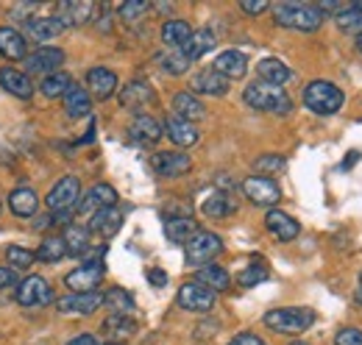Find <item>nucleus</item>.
<instances>
[{
  "label": "nucleus",
  "mask_w": 362,
  "mask_h": 345,
  "mask_svg": "<svg viewBox=\"0 0 362 345\" xmlns=\"http://www.w3.org/2000/svg\"><path fill=\"white\" fill-rule=\"evenodd\" d=\"M273 17L281 28H293V31H304V34L317 31L326 20L315 3H276Z\"/></svg>",
  "instance_id": "1"
},
{
  "label": "nucleus",
  "mask_w": 362,
  "mask_h": 345,
  "mask_svg": "<svg viewBox=\"0 0 362 345\" xmlns=\"http://www.w3.org/2000/svg\"><path fill=\"white\" fill-rule=\"evenodd\" d=\"M265 326L276 332V334H304L313 323H315V312L307 309V306H279V309H271L265 312Z\"/></svg>",
  "instance_id": "2"
},
{
  "label": "nucleus",
  "mask_w": 362,
  "mask_h": 345,
  "mask_svg": "<svg viewBox=\"0 0 362 345\" xmlns=\"http://www.w3.org/2000/svg\"><path fill=\"white\" fill-rule=\"evenodd\" d=\"M243 100H245L251 109H257V112H271V115H290V112H293L290 95H287L281 86L262 84V81H254V84L245 86Z\"/></svg>",
  "instance_id": "3"
},
{
  "label": "nucleus",
  "mask_w": 362,
  "mask_h": 345,
  "mask_svg": "<svg viewBox=\"0 0 362 345\" xmlns=\"http://www.w3.org/2000/svg\"><path fill=\"white\" fill-rule=\"evenodd\" d=\"M343 92L332 81H310L304 86V106L317 117H332L343 109Z\"/></svg>",
  "instance_id": "4"
},
{
  "label": "nucleus",
  "mask_w": 362,
  "mask_h": 345,
  "mask_svg": "<svg viewBox=\"0 0 362 345\" xmlns=\"http://www.w3.org/2000/svg\"><path fill=\"white\" fill-rule=\"evenodd\" d=\"M223 254V240L212 231H195L187 242H184V262L189 267H204V264H212V259Z\"/></svg>",
  "instance_id": "5"
},
{
  "label": "nucleus",
  "mask_w": 362,
  "mask_h": 345,
  "mask_svg": "<svg viewBox=\"0 0 362 345\" xmlns=\"http://www.w3.org/2000/svg\"><path fill=\"white\" fill-rule=\"evenodd\" d=\"M78 198H81V181H78V175H62V178L50 187L45 204L50 212L67 215V212H76Z\"/></svg>",
  "instance_id": "6"
},
{
  "label": "nucleus",
  "mask_w": 362,
  "mask_h": 345,
  "mask_svg": "<svg viewBox=\"0 0 362 345\" xmlns=\"http://www.w3.org/2000/svg\"><path fill=\"white\" fill-rule=\"evenodd\" d=\"M243 195L254 204V206H262V209H273L279 201H281V189L273 178L265 175H248L243 184H240Z\"/></svg>",
  "instance_id": "7"
},
{
  "label": "nucleus",
  "mask_w": 362,
  "mask_h": 345,
  "mask_svg": "<svg viewBox=\"0 0 362 345\" xmlns=\"http://www.w3.org/2000/svg\"><path fill=\"white\" fill-rule=\"evenodd\" d=\"M103 276H106L103 262L100 259H92V262L78 264L76 270H70L64 276V287H70V293H98Z\"/></svg>",
  "instance_id": "8"
},
{
  "label": "nucleus",
  "mask_w": 362,
  "mask_h": 345,
  "mask_svg": "<svg viewBox=\"0 0 362 345\" xmlns=\"http://www.w3.org/2000/svg\"><path fill=\"white\" fill-rule=\"evenodd\" d=\"M14 298L20 306H47V303H53V287L47 284V279L42 276H25L20 284H17V290H14Z\"/></svg>",
  "instance_id": "9"
},
{
  "label": "nucleus",
  "mask_w": 362,
  "mask_h": 345,
  "mask_svg": "<svg viewBox=\"0 0 362 345\" xmlns=\"http://www.w3.org/2000/svg\"><path fill=\"white\" fill-rule=\"evenodd\" d=\"M176 301H179V306L181 309H187V312L206 315V312H212V309H215L218 296H215L212 290H206L204 284H198V281H184V284L179 287Z\"/></svg>",
  "instance_id": "10"
},
{
  "label": "nucleus",
  "mask_w": 362,
  "mask_h": 345,
  "mask_svg": "<svg viewBox=\"0 0 362 345\" xmlns=\"http://www.w3.org/2000/svg\"><path fill=\"white\" fill-rule=\"evenodd\" d=\"M62 64H64V50L50 45H40L34 53L25 56V67L31 76H53L62 70Z\"/></svg>",
  "instance_id": "11"
},
{
  "label": "nucleus",
  "mask_w": 362,
  "mask_h": 345,
  "mask_svg": "<svg viewBox=\"0 0 362 345\" xmlns=\"http://www.w3.org/2000/svg\"><path fill=\"white\" fill-rule=\"evenodd\" d=\"M156 103V92L148 81H129V84L120 89V106L136 112V115H145L148 106Z\"/></svg>",
  "instance_id": "12"
},
{
  "label": "nucleus",
  "mask_w": 362,
  "mask_h": 345,
  "mask_svg": "<svg viewBox=\"0 0 362 345\" xmlns=\"http://www.w3.org/2000/svg\"><path fill=\"white\" fill-rule=\"evenodd\" d=\"M189 168H192V159L179 151H159L151 156V170L162 178H179L184 172H189Z\"/></svg>",
  "instance_id": "13"
},
{
  "label": "nucleus",
  "mask_w": 362,
  "mask_h": 345,
  "mask_svg": "<svg viewBox=\"0 0 362 345\" xmlns=\"http://www.w3.org/2000/svg\"><path fill=\"white\" fill-rule=\"evenodd\" d=\"M56 312L62 315H95L100 306H103V296L100 293H70V296H62L56 298Z\"/></svg>",
  "instance_id": "14"
},
{
  "label": "nucleus",
  "mask_w": 362,
  "mask_h": 345,
  "mask_svg": "<svg viewBox=\"0 0 362 345\" xmlns=\"http://www.w3.org/2000/svg\"><path fill=\"white\" fill-rule=\"evenodd\" d=\"M120 226H123V212L117 206H106V209L92 212L87 231L95 234V237H100V240H109V237H115L120 231Z\"/></svg>",
  "instance_id": "15"
},
{
  "label": "nucleus",
  "mask_w": 362,
  "mask_h": 345,
  "mask_svg": "<svg viewBox=\"0 0 362 345\" xmlns=\"http://www.w3.org/2000/svg\"><path fill=\"white\" fill-rule=\"evenodd\" d=\"M95 3L92 0H64L56 6V17L62 20V25H87L95 14Z\"/></svg>",
  "instance_id": "16"
},
{
  "label": "nucleus",
  "mask_w": 362,
  "mask_h": 345,
  "mask_svg": "<svg viewBox=\"0 0 362 345\" xmlns=\"http://www.w3.org/2000/svg\"><path fill=\"white\" fill-rule=\"evenodd\" d=\"M106 206H117V189L109 187V184H95L90 192L78 201L76 212L78 215H87V212H98V209H106Z\"/></svg>",
  "instance_id": "17"
},
{
  "label": "nucleus",
  "mask_w": 362,
  "mask_h": 345,
  "mask_svg": "<svg viewBox=\"0 0 362 345\" xmlns=\"http://www.w3.org/2000/svg\"><path fill=\"white\" fill-rule=\"evenodd\" d=\"M265 228L271 231L279 242H293V240L301 234L298 220H293L287 212H279V209H268V215H265Z\"/></svg>",
  "instance_id": "18"
},
{
  "label": "nucleus",
  "mask_w": 362,
  "mask_h": 345,
  "mask_svg": "<svg viewBox=\"0 0 362 345\" xmlns=\"http://www.w3.org/2000/svg\"><path fill=\"white\" fill-rule=\"evenodd\" d=\"M0 56L8 62H23L28 56V40L11 25H0Z\"/></svg>",
  "instance_id": "19"
},
{
  "label": "nucleus",
  "mask_w": 362,
  "mask_h": 345,
  "mask_svg": "<svg viewBox=\"0 0 362 345\" xmlns=\"http://www.w3.org/2000/svg\"><path fill=\"white\" fill-rule=\"evenodd\" d=\"M0 86H3L8 95L20 98V100L34 98V89H37L28 73H20V70H14V67H0Z\"/></svg>",
  "instance_id": "20"
},
{
  "label": "nucleus",
  "mask_w": 362,
  "mask_h": 345,
  "mask_svg": "<svg viewBox=\"0 0 362 345\" xmlns=\"http://www.w3.org/2000/svg\"><path fill=\"white\" fill-rule=\"evenodd\" d=\"M117 76L109 67H92L87 73V92L95 95L98 100H109L117 92Z\"/></svg>",
  "instance_id": "21"
},
{
  "label": "nucleus",
  "mask_w": 362,
  "mask_h": 345,
  "mask_svg": "<svg viewBox=\"0 0 362 345\" xmlns=\"http://www.w3.org/2000/svg\"><path fill=\"white\" fill-rule=\"evenodd\" d=\"M189 89H192V95H212V98H221V95L228 92V81L221 73H215L212 67H206V70H201V73L192 76Z\"/></svg>",
  "instance_id": "22"
},
{
  "label": "nucleus",
  "mask_w": 362,
  "mask_h": 345,
  "mask_svg": "<svg viewBox=\"0 0 362 345\" xmlns=\"http://www.w3.org/2000/svg\"><path fill=\"white\" fill-rule=\"evenodd\" d=\"M162 129L168 134V139H170L173 145H179V148H192V145L201 139L195 123H187V120H181L176 115H170V117L162 123Z\"/></svg>",
  "instance_id": "23"
},
{
  "label": "nucleus",
  "mask_w": 362,
  "mask_h": 345,
  "mask_svg": "<svg viewBox=\"0 0 362 345\" xmlns=\"http://www.w3.org/2000/svg\"><path fill=\"white\" fill-rule=\"evenodd\" d=\"M212 70L221 73L226 81H234V78H243V76L248 73V59H245V53H240V50H223V53L215 59Z\"/></svg>",
  "instance_id": "24"
},
{
  "label": "nucleus",
  "mask_w": 362,
  "mask_h": 345,
  "mask_svg": "<svg viewBox=\"0 0 362 345\" xmlns=\"http://www.w3.org/2000/svg\"><path fill=\"white\" fill-rule=\"evenodd\" d=\"M8 209L17 217H34L40 212V195L34 187H17L8 195Z\"/></svg>",
  "instance_id": "25"
},
{
  "label": "nucleus",
  "mask_w": 362,
  "mask_h": 345,
  "mask_svg": "<svg viewBox=\"0 0 362 345\" xmlns=\"http://www.w3.org/2000/svg\"><path fill=\"white\" fill-rule=\"evenodd\" d=\"M62 31H64V25H62L59 17H28V20H25V34H28L34 42H50V40H56Z\"/></svg>",
  "instance_id": "26"
},
{
  "label": "nucleus",
  "mask_w": 362,
  "mask_h": 345,
  "mask_svg": "<svg viewBox=\"0 0 362 345\" xmlns=\"http://www.w3.org/2000/svg\"><path fill=\"white\" fill-rule=\"evenodd\" d=\"M129 131H132V139L139 142V145H156V142L165 136L162 123H159L156 117H151V115H136Z\"/></svg>",
  "instance_id": "27"
},
{
  "label": "nucleus",
  "mask_w": 362,
  "mask_h": 345,
  "mask_svg": "<svg viewBox=\"0 0 362 345\" xmlns=\"http://www.w3.org/2000/svg\"><path fill=\"white\" fill-rule=\"evenodd\" d=\"M192 281L204 284V287L212 290L215 296H218V293H226L228 287H231V276H228L226 267H221V264H204V267H198Z\"/></svg>",
  "instance_id": "28"
},
{
  "label": "nucleus",
  "mask_w": 362,
  "mask_h": 345,
  "mask_svg": "<svg viewBox=\"0 0 362 345\" xmlns=\"http://www.w3.org/2000/svg\"><path fill=\"white\" fill-rule=\"evenodd\" d=\"M173 115L187 120V123H195V120H204L206 117V106L192 95V92H179L173 95Z\"/></svg>",
  "instance_id": "29"
},
{
  "label": "nucleus",
  "mask_w": 362,
  "mask_h": 345,
  "mask_svg": "<svg viewBox=\"0 0 362 345\" xmlns=\"http://www.w3.org/2000/svg\"><path fill=\"white\" fill-rule=\"evenodd\" d=\"M218 45L215 40V34L209 31V28H201V31H192V37H189V42L181 47V53L187 56V62L192 64V62H198V59H204L212 47Z\"/></svg>",
  "instance_id": "30"
},
{
  "label": "nucleus",
  "mask_w": 362,
  "mask_h": 345,
  "mask_svg": "<svg viewBox=\"0 0 362 345\" xmlns=\"http://www.w3.org/2000/svg\"><path fill=\"white\" fill-rule=\"evenodd\" d=\"M195 231H198V226H195L192 215H168L165 217V234H168L170 242L184 245Z\"/></svg>",
  "instance_id": "31"
},
{
  "label": "nucleus",
  "mask_w": 362,
  "mask_h": 345,
  "mask_svg": "<svg viewBox=\"0 0 362 345\" xmlns=\"http://www.w3.org/2000/svg\"><path fill=\"white\" fill-rule=\"evenodd\" d=\"M257 73H259L262 84H271V86H284L293 78L290 67H287L281 59H262V62L257 64Z\"/></svg>",
  "instance_id": "32"
},
{
  "label": "nucleus",
  "mask_w": 362,
  "mask_h": 345,
  "mask_svg": "<svg viewBox=\"0 0 362 345\" xmlns=\"http://www.w3.org/2000/svg\"><path fill=\"white\" fill-rule=\"evenodd\" d=\"M103 332L112 337V343H123L136 334V320L132 315H109L103 320Z\"/></svg>",
  "instance_id": "33"
},
{
  "label": "nucleus",
  "mask_w": 362,
  "mask_h": 345,
  "mask_svg": "<svg viewBox=\"0 0 362 345\" xmlns=\"http://www.w3.org/2000/svg\"><path fill=\"white\" fill-rule=\"evenodd\" d=\"M62 240H64V245H67V257H84V254H90V248H92L90 231H87L84 226H73V223H67Z\"/></svg>",
  "instance_id": "34"
},
{
  "label": "nucleus",
  "mask_w": 362,
  "mask_h": 345,
  "mask_svg": "<svg viewBox=\"0 0 362 345\" xmlns=\"http://www.w3.org/2000/svg\"><path fill=\"white\" fill-rule=\"evenodd\" d=\"M201 212L206 217H212V220H223V217L234 215L237 212V204H234V198L223 192V189H218V192H212L206 201H204V206H201Z\"/></svg>",
  "instance_id": "35"
},
{
  "label": "nucleus",
  "mask_w": 362,
  "mask_h": 345,
  "mask_svg": "<svg viewBox=\"0 0 362 345\" xmlns=\"http://www.w3.org/2000/svg\"><path fill=\"white\" fill-rule=\"evenodd\" d=\"M189 37H192V28L187 20H168L162 25V42L168 45V50H181L189 42Z\"/></svg>",
  "instance_id": "36"
},
{
  "label": "nucleus",
  "mask_w": 362,
  "mask_h": 345,
  "mask_svg": "<svg viewBox=\"0 0 362 345\" xmlns=\"http://www.w3.org/2000/svg\"><path fill=\"white\" fill-rule=\"evenodd\" d=\"M62 100H64V109L70 117H87L92 112V95L87 92V86L73 84V89Z\"/></svg>",
  "instance_id": "37"
},
{
  "label": "nucleus",
  "mask_w": 362,
  "mask_h": 345,
  "mask_svg": "<svg viewBox=\"0 0 362 345\" xmlns=\"http://www.w3.org/2000/svg\"><path fill=\"white\" fill-rule=\"evenodd\" d=\"M70 89H73V78H70L64 70H59V73H53V76H45L42 84H40V92H42L45 98H50V100L64 98Z\"/></svg>",
  "instance_id": "38"
},
{
  "label": "nucleus",
  "mask_w": 362,
  "mask_h": 345,
  "mask_svg": "<svg viewBox=\"0 0 362 345\" xmlns=\"http://www.w3.org/2000/svg\"><path fill=\"white\" fill-rule=\"evenodd\" d=\"M64 257H67V245H64L62 237H45L40 242V248L34 251V259L37 262H47V264H56V262H62Z\"/></svg>",
  "instance_id": "39"
},
{
  "label": "nucleus",
  "mask_w": 362,
  "mask_h": 345,
  "mask_svg": "<svg viewBox=\"0 0 362 345\" xmlns=\"http://www.w3.org/2000/svg\"><path fill=\"white\" fill-rule=\"evenodd\" d=\"M103 306H106L112 315H132V312H134V298H132V293H126L123 287H112V290L103 296Z\"/></svg>",
  "instance_id": "40"
},
{
  "label": "nucleus",
  "mask_w": 362,
  "mask_h": 345,
  "mask_svg": "<svg viewBox=\"0 0 362 345\" xmlns=\"http://www.w3.org/2000/svg\"><path fill=\"white\" fill-rule=\"evenodd\" d=\"M334 23H337V28H340L343 34H354V37H360L362 34V3H349V8L340 11V14L334 17Z\"/></svg>",
  "instance_id": "41"
},
{
  "label": "nucleus",
  "mask_w": 362,
  "mask_h": 345,
  "mask_svg": "<svg viewBox=\"0 0 362 345\" xmlns=\"http://www.w3.org/2000/svg\"><path fill=\"white\" fill-rule=\"evenodd\" d=\"M268 276H271L268 264H265L262 259H254L251 264H245V267L240 270V276H237V284H240V287H257V284H262Z\"/></svg>",
  "instance_id": "42"
},
{
  "label": "nucleus",
  "mask_w": 362,
  "mask_h": 345,
  "mask_svg": "<svg viewBox=\"0 0 362 345\" xmlns=\"http://www.w3.org/2000/svg\"><path fill=\"white\" fill-rule=\"evenodd\" d=\"M287 168V159L281 153H262L257 162H254V170L257 175H265V178H273L279 172Z\"/></svg>",
  "instance_id": "43"
},
{
  "label": "nucleus",
  "mask_w": 362,
  "mask_h": 345,
  "mask_svg": "<svg viewBox=\"0 0 362 345\" xmlns=\"http://www.w3.org/2000/svg\"><path fill=\"white\" fill-rule=\"evenodd\" d=\"M159 64H162V70H165L168 76H181V73L189 70V62H187V56H184L181 50H168V53H162V56H159Z\"/></svg>",
  "instance_id": "44"
},
{
  "label": "nucleus",
  "mask_w": 362,
  "mask_h": 345,
  "mask_svg": "<svg viewBox=\"0 0 362 345\" xmlns=\"http://www.w3.org/2000/svg\"><path fill=\"white\" fill-rule=\"evenodd\" d=\"M6 262L11 264V270H28L37 259H34V251H28V248H23V245H8L6 248Z\"/></svg>",
  "instance_id": "45"
},
{
  "label": "nucleus",
  "mask_w": 362,
  "mask_h": 345,
  "mask_svg": "<svg viewBox=\"0 0 362 345\" xmlns=\"http://www.w3.org/2000/svg\"><path fill=\"white\" fill-rule=\"evenodd\" d=\"M148 11H151V3H145V0H126V3H120V17L126 23H136Z\"/></svg>",
  "instance_id": "46"
},
{
  "label": "nucleus",
  "mask_w": 362,
  "mask_h": 345,
  "mask_svg": "<svg viewBox=\"0 0 362 345\" xmlns=\"http://www.w3.org/2000/svg\"><path fill=\"white\" fill-rule=\"evenodd\" d=\"M334 345H362V332L360 329H354V326H346V329L337 332Z\"/></svg>",
  "instance_id": "47"
},
{
  "label": "nucleus",
  "mask_w": 362,
  "mask_h": 345,
  "mask_svg": "<svg viewBox=\"0 0 362 345\" xmlns=\"http://www.w3.org/2000/svg\"><path fill=\"white\" fill-rule=\"evenodd\" d=\"M17 284H20V276H17V270H11V267H0V290L17 287Z\"/></svg>",
  "instance_id": "48"
},
{
  "label": "nucleus",
  "mask_w": 362,
  "mask_h": 345,
  "mask_svg": "<svg viewBox=\"0 0 362 345\" xmlns=\"http://www.w3.org/2000/svg\"><path fill=\"white\" fill-rule=\"evenodd\" d=\"M240 8H243L245 14H251V17H257V14L268 11V8H271V3H265V0H257V3H251V0H243V3H240Z\"/></svg>",
  "instance_id": "49"
},
{
  "label": "nucleus",
  "mask_w": 362,
  "mask_h": 345,
  "mask_svg": "<svg viewBox=\"0 0 362 345\" xmlns=\"http://www.w3.org/2000/svg\"><path fill=\"white\" fill-rule=\"evenodd\" d=\"M228 345H268L262 337H257V334H251V332H243V334H237V337H231Z\"/></svg>",
  "instance_id": "50"
},
{
  "label": "nucleus",
  "mask_w": 362,
  "mask_h": 345,
  "mask_svg": "<svg viewBox=\"0 0 362 345\" xmlns=\"http://www.w3.org/2000/svg\"><path fill=\"white\" fill-rule=\"evenodd\" d=\"M148 281L153 287H168V273L165 270H148Z\"/></svg>",
  "instance_id": "51"
},
{
  "label": "nucleus",
  "mask_w": 362,
  "mask_h": 345,
  "mask_svg": "<svg viewBox=\"0 0 362 345\" xmlns=\"http://www.w3.org/2000/svg\"><path fill=\"white\" fill-rule=\"evenodd\" d=\"M67 345H98V340L92 334H78V337H73Z\"/></svg>",
  "instance_id": "52"
},
{
  "label": "nucleus",
  "mask_w": 362,
  "mask_h": 345,
  "mask_svg": "<svg viewBox=\"0 0 362 345\" xmlns=\"http://www.w3.org/2000/svg\"><path fill=\"white\" fill-rule=\"evenodd\" d=\"M360 162V151H351L349 156H346V162H343V170H349V168H354Z\"/></svg>",
  "instance_id": "53"
},
{
  "label": "nucleus",
  "mask_w": 362,
  "mask_h": 345,
  "mask_svg": "<svg viewBox=\"0 0 362 345\" xmlns=\"http://www.w3.org/2000/svg\"><path fill=\"white\" fill-rule=\"evenodd\" d=\"M354 301L362 303V273H360V287H357V296H354Z\"/></svg>",
  "instance_id": "54"
},
{
  "label": "nucleus",
  "mask_w": 362,
  "mask_h": 345,
  "mask_svg": "<svg viewBox=\"0 0 362 345\" xmlns=\"http://www.w3.org/2000/svg\"><path fill=\"white\" fill-rule=\"evenodd\" d=\"M357 50H360V53H362V34H360V37H357Z\"/></svg>",
  "instance_id": "55"
},
{
  "label": "nucleus",
  "mask_w": 362,
  "mask_h": 345,
  "mask_svg": "<svg viewBox=\"0 0 362 345\" xmlns=\"http://www.w3.org/2000/svg\"><path fill=\"white\" fill-rule=\"evenodd\" d=\"M290 345H307V343H290Z\"/></svg>",
  "instance_id": "56"
},
{
  "label": "nucleus",
  "mask_w": 362,
  "mask_h": 345,
  "mask_svg": "<svg viewBox=\"0 0 362 345\" xmlns=\"http://www.w3.org/2000/svg\"><path fill=\"white\" fill-rule=\"evenodd\" d=\"M106 345H123V343H106Z\"/></svg>",
  "instance_id": "57"
}]
</instances>
